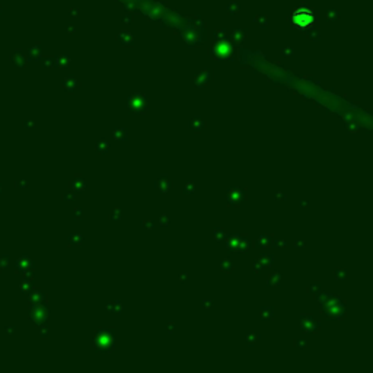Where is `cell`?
Wrapping results in <instances>:
<instances>
[{"label":"cell","instance_id":"obj_1","mask_svg":"<svg viewBox=\"0 0 373 373\" xmlns=\"http://www.w3.org/2000/svg\"><path fill=\"white\" fill-rule=\"evenodd\" d=\"M293 22L300 28H306L313 22V13L310 10H306V9H299V10L294 12Z\"/></svg>","mask_w":373,"mask_h":373}]
</instances>
